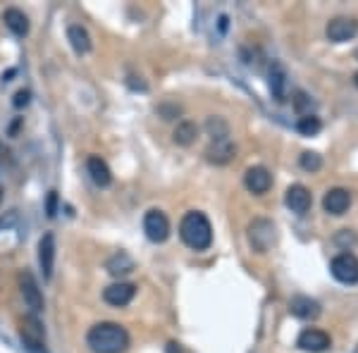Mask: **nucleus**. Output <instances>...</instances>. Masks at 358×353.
<instances>
[{
  "instance_id": "obj_18",
  "label": "nucleus",
  "mask_w": 358,
  "mask_h": 353,
  "mask_svg": "<svg viewBox=\"0 0 358 353\" xmlns=\"http://www.w3.org/2000/svg\"><path fill=\"white\" fill-rule=\"evenodd\" d=\"M67 41L76 55H86L91 50V36L84 27H79V24H72L67 29Z\"/></svg>"
},
{
  "instance_id": "obj_21",
  "label": "nucleus",
  "mask_w": 358,
  "mask_h": 353,
  "mask_svg": "<svg viewBox=\"0 0 358 353\" xmlns=\"http://www.w3.org/2000/svg\"><path fill=\"white\" fill-rule=\"evenodd\" d=\"M284 89H286V72L280 63H275L270 67V91L277 100L284 98Z\"/></svg>"
},
{
  "instance_id": "obj_26",
  "label": "nucleus",
  "mask_w": 358,
  "mask_h": 353,
  "mask_svg": "<svg viewBox=\"0 0 358 353\" xmlns=\"http://www.w3.org/2000/svg\"><path fill=\"white\" fill-rule=\"evenodd\" d=\"M294 107H296V112H301V115H310V107H313V103H310V98L306 94H296V98H294Z\"/></svg>"
},
{
  "instance_id": "obj_9",
  "label": "nucleus",
  "mask_w": 358,
  "mask_h": 353,
  "mask_svg": "<svg viewBox=\"0 0 358 353\" xmlns=\"http://www.w3.org/2000/svg\"><path fill=\"white\" fill-rule=\"evenodd\" d=\"M244 186H246L251 193H255V196L268 193L270 186H273V175H270L263 165L249 167L246 175H244Z\"/></svg>"
},
{
  "instance_id": "obj_13",
  "label": "nucleus",
  "mask_w": 358,
  "mask_h": 353,
  "mask_svg": "<svg viewBox=\"0 0 358 353\" xmlns=\"http://www.w3.org/2000/svg\"><path fill=\"white\" fill-rule=\"evenodd\" d=\"M39 263L41 270H43V277L50 279L53 277V268H55V237L53 234H43V239L39 242Z\"/></svg>"
},
{
  "instance_id": "obj_24",
  "label": "nucleus",
  "mask_w": 358,
  "mask_h": 353,
  "mask_svg": "<svg viewBox=\"0 0 358 353\" xmlns=\"http://www.w3.org/2000/svg\"><path fill=\"white\" fill-rule=\"evenodd\" d=\"M299 165H301V170H306V172H318L322 167V158L313 151H306L304 156H301Z\"/></svg>"
},
{
  "instance_id": "obj_29",
  "label": "nucleus",
  "mask_w": 358,
  "mask_h": 353,
  "mask_svg": "<svg viewBox=\"0 0 358 353\" xmlns=\"http://www.w3.org/2000/svg\"><path fill=\"white\" fill-rule=\"evenodd\" d=\"M158 112L162 115V120H172L175 115H179V107L177 105H160L158 107Z\"/></svg>"
},
{
  "instance_id": "obj_4",
  "label": "nucleus",
  "mask_w": 358,
  "mask_h": 353,
  "mask_svg": "<svg viewBox=\"0 0 358 353\" xmlns=\"http://www.w3.org/2000/svg\"><path fill=\"white\" fill-rule=\"evenodd\" d=\"M330 272L341 284H358V258L354 253H339L332 260Z\"/></svg>"
},
{
  "instance_id": "obj_22",
  "label": "nucleus",
  "mask_w": 358,
  "mask_h": 353,
  "mask_svg": "<svg viewBox=\"0 0 358 353\" xmlns=\"http://www.w3.org/2000/svg\"><path fill=\"white\" fill-rule=\"evenodd\" d=\"M206 131H208V136H211L213 141L227 139L229 136V127H227V122H224L222 117H208Z\"/></svg>"
},
{
  "instance_id": "obj_8",
  "label": "nucleus",
  "mask_w": 358,
  "mask_h": 353,
  "mask_svg": "<svg viewBox=\"0 0 358 353\" xmlns=\"http://www.w3.org/2000/svg\"><path fill=\"white\" fill-rule=\"evenodd\" d=\"M284 203L291 213L296 215H306L310 211V203H313V196L310 191L304 186V184H294V186L286 189V196H284Z\"/></svg>"
},
{
  "instance_id": "obj_1",
  "label": "nucleus",
  "mask_w": 358,
  "mask_h": 353,
  "mask_svg": "<svg viewBox=\"0 0 358 353\" xmlns=\"http://www.w3.org/2000/svg\"><path fill=\"white\" fill-rule=\"evenodd\" d=\"M86 344L94 353H125L129 349V332L117 322H98L86 334Z\"/></svg>"
},
{
  "instance_id": "obj_7",
  "label": "nucleus",
  "mask_w": 358,
  "mask_h": 353,
  "mask_svg": "<svg viewBox=\"0 0 358 353\" xmlns=\"http://www.w3.org/2000/svg\"><path fill=\"white\" fill-rule=\"evenodd\" d=\"M296 344H299V349H304V351L322 353V351L330 349L332 339L327 332L318 330V327H306V330L299 334V341H296Z\"/></svg>"
},
{
  "instance_id": "obj_12",
  "label": "nucleus",
  "mask_w": 358,
  "mask_h": 353,
  "mask_svg": "<svg viewBox=\"0 0 358 353\" xmlns=\"http://www.w3.org/2000/svg\"><path fill=\"white\" fill-rule=\"evenodd\" d=\"M19 286H22L24 303H27L34 313L43 310V296H41V289H39V284H36L32 272H22V277H19Z\"/></svg>"
},
{
  "instance_id": "obj_27",
  "label": "nucleus",
  "mask_w": 358,
  "mask_h": 353,
  "mask_svg": "<svg viewBox=\"0 0 358 353\" xmlns=\"http://www.w3.org/2000/svg\"><path fill=\"white\" fill-rule=\"evenodd\" d=\"M29 100H32V91L22 89V91H17V94H14L12 105H14V107H27V105H29Z\"/></svg>"
},
{
  "instance_id": "obj_11",
  "label": "nucleus",
  "mask_w": 358,
  "mask_h": 353,
  "mask_svg": "<svg viewBox=\"0 0 358 353\" xmlns=\"http://www.w3.org/2000/svg\"><path fill=\"white\" fill-rule=\"evenodd\" d=\"M349 206H351V193L341 186L330 189V191L325 193V198H322V208L330 215H344L349 211Z\"/></svg>"
},
{
  "instance_id": "obj_32",
  "label": "nucleus",
  "mask_w": 358,
  "mask_h": 353,
  "mask_svg": "<svg viewBox=\"0 0 358 353\" xmlns=\"http://www.w3.org/2000/svg\"><path fill=\"white\" fill-rule=\"evenodd\" d=\"M354 81H356V86H358V72H356V76H354Z\"/></svg>"
},
{
  "instance_id": "obj_10",
  "label": "nucleus",
  "mask_w": 358,
  "mask_h": 353,
  "mask_svg": "<svg viewBox=\"0 0 358 353\" xmlns=\"http://www.w3.org/2000/svg\"><path fill=\"white\" fill-rule=\"evenodd\" d=\"M134 296H136V286L129 284V282H115L103 291L105 303L115 306V308H125V306H129Z\"/></svg>"
},
{
  "instance_id": "obj_20",
  "label": "nucleus",
  "mask_w": 358,
  "mask_h": 353,
  "mask_svg": "<svg viewBox=\"0 0 358 353\" xmlns=\"http://www.w3.org/2000/svg\"><path fill=\"white\" fill-rule=\"evenodd\" d=\"M196 136H198V127L189 120L179 122L177 129L172 131V141H175L177 146H191V143L196 141Z\"/></svg>"
},
{
  "instance_id": "obj_6",
  "label": "nucleus",
  "mask_w": 358,
  "mask_h": 353,
  "mask_svg": "<svg viewBox=\"0 0 358 353\" xmlns=\"http://www.w3.org/2000/svg\"><path fill=\"white\" fill-rule=\"evenodd\" d=\"M325 34L332 43H344V41H351L358 34V22L351 17H335L327 22Z\"/></svg>"
},
{
  "instance_id": "obj_3",
  "label": "nucleus",
  "mask_w": 358,
  "mask_h": 353,
  "mask_svg": "<svg viewBox=\"0 0 358 353\" xmlns=\"http://www.w3.org/2000/svg\"><path fill=\"white\" fill-rule=\"evenodd\" d=\"M249 242L251 246H253V250L265 253V250L275 244V224L263 217L253 220V222L249 224Z\"/></svg>"
},
{
  "instance_id": "obj_19",
  "label": "nucleus",
  "mask_w": 358,
  "mask_h": 353,
  "mask_svg": "<svg viewBox=\"0 0 358 353\" xmlns=\"http://www.w3.org/2000/svg\"><path fill=\"white\" fill-rule=\"evenodd\" d=\"M131 270H134V260H131L125 250H120V253H115L107 260V272H110L112 277H125Z\"/></svg>"
},
{
  "instance_id": "obj_28",
  "label": "nucleus",
  "mask_w": 358,
  "mask_h": 353,
  "mask_svg": "<svg viewBox=\"0 0 358 353\" xmlns=\"http://www.w3.org/2000/svg\"><path fill=\"white\" fill-rule=\"evenodd\" d=\"M45 213H48V217H55V213H58V193L50 191L48 193V203H45Z\"/></svg>"
},
{
  "instance_id": "obj_30",
  "label": "nucleus",
  "mask_w": 358,
  "mask_h": 353,
  "mask_svg": "<svg viewBox=\"0 0 358 353\" xmlns=\"http://www.w3.org/2000/svg\"><path fill=\"white\" fill-rule=\"evenodd\" d=\"M3 156H8V151H5V146L0 143V158H3Z\"/></svg>"
},
{
  "instance_id": "obj_23",
  "label": "nucleus",
  "mask_w": 358,
  "mask_h": 353,
  "mask_svg": "<svg viewBox=\"0 0 358 353\" xmlns=\"http://www.w3.org/2000/svg\"><path fill=\"white\" fill-rule=\"evenodd\" d=\"M296 129H299V134H304V136H315L322 129V122H320V117H315V115H306L299 120Z\"/></svg>"
},
{
  "instance_id": "obj_25",
  "label": "nucleus",
  "mask_w": 358,
  "mask_h": 353,
  "mask_svg": "<svg viewBox=\"0 0 358 353\" xmlns=\"http://www.w3.org/2000/svg\"><path fill=\"white\" fill-rule=\"evenodd\" d=\"M22 344L27 353H48L45 349V339H29V336H22Z\"/></svg>"
},
{
  "instance_id": "obj_17",
  "label": "nucleus",
  "mask_w": 358,
  "mask_h": 353,
  "mask_svg": "<svg viewBox=\"0 0 358 353\" xmlns=\"http://www.w3.org/2000/svg\"><path fill=\"white\" fill-rule=\"evenodd\" d=\"M86 170H89V175H91V179H94L96 186H110L112 172H110V167H107V162L103 160V158L91 156L89 160H86Z\"/></svg>"
},
{
  "instance_id": "obj_15",
  "label": "nucleus",
  "mask_w": 358,
  "mask_h": 353,
  "mask_svg": "<svg viewBox=\"0 0 358 353\" xmlns=\"http://www.w3.org/2000/svg\"><path fill=\"white\" fill-rule=\"evenodd\" d=\"M237 148L229 139H220V141H213L211 146L206 148V160L213 162V165H227L229 160L234 158Z\"/></svg>"
},
{
  "instance_id": "obj_2",
  "label": "nucleus",
  "mask_w": 358,
  "mask_h": 353,
  "mask_svg": "<svg viewBox=\"0 0 358 353\" xmlns=\"http://www.w3.org/2000/svg\"><path fill=\"white\" fill-rule=\"evenodd\" d=\"M179 237H182V242L187 244L191 250L211 248V244H213L211 220H208L203 213H198V211L187 213L182 217V222H179Z\"/></svg>"
},
{
  "instance_id": "obj_14",
  "label": "nucleus",
  "mask_w": 358,
  "mask_h": 353,
  "mask_svg": "<svg viewBox=\"0 0 358 353\" xmlns=\"http://www.w3.org/2000/svg\"><path fill=\"white\" fill-rule=\"evenodd\" d=\"M289 310L299 320H315L320 315V303L310 299V296H294L289 301Z\"/></svg>"
},
{
  "instance_id": "obj_31",
  "label": "nucleus",
  "mask_w": 358,
  "mask_h": 353,
  "mask_svg": "<svg viewBox=\"0 0 358 353\" xmlns=\"http://www.w3.org/2000/svg\"><path fill=\"white\" fill-rule=\"evenodd\" d=\"M0 203H3V189H0Z\"/></svg>"
},
{
  "instance_id": "obj_16",
  "label": "nucleus",
  "mask_w": 358,
  "mask_h": 353,
  "mask_svg": "<svg viewBox=\"0 0 358 353\" xmlns=\"http://www.w3.org/2000/svg\"><path fill=\"white\" fill-rule=\"evenodd\" d=\"M3 22H5V27H8L14 36H19V39H24V36L29 34V27H32V24H29V17L19 8H8V10H5V12H3Z\"/></svg>"
},
{
  "instance_id": "obj_5",
  "label": "nucleus",
  "mask_w": 358,
  "mask_h": 353,
  "mask_svg": "<svg viewBox=\"0 0 358 353\" xmlns=\"http://www.w3.org/2000/svg\"><path fill=\"white\" fill-rule=\"evenodd\" d=\"M143 232L153 244H162L170 237V220L162 211H148L143 215Z\"/></svg>"
}]
</instances>
